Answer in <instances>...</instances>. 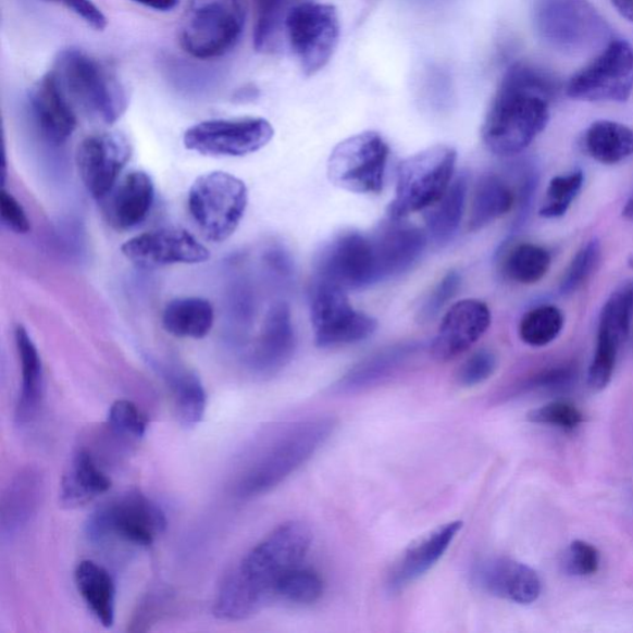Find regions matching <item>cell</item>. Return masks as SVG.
I'll list each match as a JSON object with an SVG mask.
<instances>
[{
  "label": "cell",
  "instance_id": "obj_1",
  "mask_svg": "<svg viewBox=\"0 0 633 633\" xmlns=\"http://www.w3.org/2000/svg\"><path fill=\"white\" fill-rule=\"evenodd\" d=\"M312 541L311 529L301 521L280 524L270 532L225 576L213 606L215 617L247 620L276 600L278 583L303 564Z\"/></svg>",
  "mask_w": 633,
  "mask_h": 633
},
{
  "label": "cell",
  "instance_id": "obj_2",
  "mask_svg": "<svg viewBox=\"0 0 633 633\" xmlns=\"http://www.w3.org/2000/svg\"><path fill=\"white\" fill-rule=\"evenodd\" d=\"M558 79L532 63H514L504 75L483 124V140L495 156L526 150L546 129Z\"/></svg>",
  "mask_w": 633,
  "mask_h": 633
},
{
  "label": "cell",
  "instance_id": "obj_3",
  "mask_svg": "<svg viewBox=\"0 0 633 633\" xmlns=\"http://www.w3.org/2000/svg\"><path fill=\"white\" fill-rule=\"evenodd\" d=\"M336 426L332 418H315L280 430L244 466L235 479L234 495L249 500L275 489L323 447Z\"/></svg>",
  "mask_w": 633,
  "mask_h": 633
},
{
  "label": "cell",
  "instance_id": "obj_4",
  "mask_svg": "<svg viewBox=\"0 0 633 633\" xmlns=\"http://www.w3.org/2000/svg\"><path fill=\"white\" fill-rule=\"evenodd\" d=\"M52 72L72 105L96 120L112 125L128 110V95L114 72L83 50L61 51Z\"/></svg>",
  "mask_w": 633,
  "mask_h": 633
},
{
  "label": "cell",
  "instance_id": "obj_5",
  "mask_svg": "<svg viewBox=\"0 0 633 633\" xmlns=\"http://www.w3.org/2000/svg\"><path fill=\"white\" fill-rule=\"evenodd\" d=\"M532 20L541 40L569 55L610 42V26L589 0H533Z\"/></svg>",
  "mask_w": 633,
  "mask_h": 633
},
{
  "label": "cell",
  "instance_id": "obj_6",
  "mask_svg": "<svg viewBox=\"0 0 633 633\" xmlns=\"http://www.w3.org/2000/svg\"><path fill=\"white\" fill-rule=\"evenodd\" d=\"M166 528L164 510L141 492L131 491L99 506L86 523V535L95 545L142 548L156 544Z\"/></svg>",
  "mask_w": 633,
  "mask_h": 633
},
{
  "label": "cell",
  "instance_id": "obj_7",
  "mask_svg": "<svg viewBox=\"0 0 633 633\" xmlns=\"http://www.w3.org/2000/svg\"><path fill=\"white\" fill-rule=\"evenodd\" d=\"M247 22V0H189L179 24L181 47L193 58L212 60L235 48Z\"/></svg>",
  "mask_w": 633,
  "mask_h": 633
},
{
  "label": "cell",
  "instance_id": "obj_8",
  "mask_svg": "<svg viewBox=\"0 0 633 633\" xmlns=\"http://www.w3.org/2000/svg\"><path fill=\"white\" fill-rule=\"evenodd\" d=\"M457 151L447 145H436L406 159L397 174L395 198L388 206L393 220L429 210L436 204L454 183Z\"/></svg>",
  "mask_w": 633,
  "mask_h": 633
},
{
  "label": "cell",
  "instance_id": "obj_9",
  "mask_svg": "<svg viewBox=\"0 0 633 633\" xmlns=\"http://www.w3.org/2000/svg\"><path fill=\"white\" fill-rule=\"evenodd\" d=\"M248 188L244 181L224 171L197 177L188 193V210L207 240L232 237L246 214Z\"/></svg>",
  "mask_w": 633,
  "mask_h": 633
},
{
  "label": "cell",
  "instance_id": "obj_10",
  "mask_svg": "<svg viewBox=\"0 0 633 633\" xmlns=\"http://www.w3.org/2000/svg\"><path fill=\"white\" fill-rule=\"evenodd\" d=\"M390 148L376 132H363L340 141L328 160L333 185L355 194L383 191Z\"/></svg>",
  "mask_w": 633,
  "mask_h": 633
},
{
  "label": "cell",
  "instance_id": "obj_11",
  "mask_svg": "<svg viewBox=\"0 0 633 633\" xmlns=\"http://www.w3.org/2000/svg\"><path fill=\"white\" fill-rule=\"evenodd\" d=\"M285 30L306 76H313L336 52L340 24L336 7L303 2L289 9Z\"/></svg>",
  "mask_w": 633,
  "mask_h": 633
},
{
  "label": "cell",
  "instance_id": "obj_12",
  "mask_svg": "<svg viewBox=\"0 0 633 633\" xmlns=\"http://www.w3.org/2000/svg\"><path fill=\"white\" fill-rule=\"evenodd\" d=\"M346 289L315 278L310 293L315 345L334 348L365 340L375 332L376 320L355 310Z\"/></svg>",
  "mask_w": 633,
  "mask_h": 633
},
{
  "label": "cell",
  "instance_id": "obj_13",
  "mask_svg": "<svg viewBox=\"0 0 633 633\" xmlns=\"http://www.w3.org/2000/svg\"><path fill=\"white\" fill-rule=\"evenodd\" d=\"M633 89V49L611 40L600 55L576 72L566 87L568 97L585 102H626Z\"/></svg>",
  "mask_w": 633,
  "mask_h": 633
},
{
  "label": "cell",
  "instance_id": "obj_14",
  "mask_svg": "<svg viewBox=\"0 0 633 633\" xmlns=\"http://www.w3.org/2000/svg\"><path fill=\"white\" fill-rule=\"evenodd\" d=\"M274 133L273 125L264 117L212 120L187 129L184 144L187 150L204 157L240 158L265 148Z\"/></svg>",
  "mask_w": 633,
  "mask_h": 633
},
{
  "label": "cell",
  "instance_id": "obj_15",
  "mask_svg": "<svg viewBox=\"0 0 633 633\" xmlns=\"http://www.w3.org/2000/svg\"><path fill=\"white\" fill-rule=\"evenodd\" d=\"M316 278L346 291L380 283L377 261L370 235L346 232L325 244L315 260Z\"/></svg>",
  "mask_w": 633,
  "mask_h": 633
},
{
  "label": "cell",
  "instance_id": "obj_16",
  "mask_svg": "<svg viewBox=\"0 0 633 633\" xmlns=\"http://www.w3.org/2000/svg\"><path fill=\"white\" fill-rule=\"evenodd\" d=\"M632 314L633 282L615 289L603 307L594 358L587 373L592 390L601 392L611 383L619 351L631 337Z\"/></svg>",
  "mask_w": 633,
  "mask_h": 633
},
{
  "label": "cell",
  "instance_id": "obj_17",
  "mask_svg": "<svg viewBox=\"0 0 633 633\" xmlns=\"http://www.w3.org/2000/svg\"><path fill=\"white\" fill-rule=\"evenodd\" d=\"M132 158V145L121 133L89 135L78 145L76 164L87 193L102 201Z\"/></svg>",
  "mask_w": 633,
  "mask_h": 633
},
{
  "label": "cell",
  "instance_id": "obj_18",
  "mask_svg": "<svg viewBox=\"0 0 633 633\" xmlns=\"http://www.w3.org/2000/svg\"><path fill=\"white\" fill-rule=\"evenodd\" d=\"M122 252L132 264L145 270L202 264L211 258L210 250L203 244L181 228H162L137 235L123 244Z\"/></svg>",
  "mask_w": 633,
  "mask_h": 633
},
{
  "label": "cell",
  "instance_id": "obj_19",
  "mask_svg": "<svg viewBox=\"0 0 633 633\" xmlns=\"http://www.w3.org/2000/svg\"><path fill=\"white\" fill-rule=\"evenodd\" d=\"M491 324L492 312L485 302L474 298L457 302L443 316L431 347L433 358L449 361L464 355Z\"/></svg>",
  "mask_w": 633,
  "mask_h": 633
},
{
  "label": "cell",
  "instance_id": "obj_20",
  "mask_svg": "<svg viewBox=\"0 0 633 633\" xmlns=\"http://www.w3.org/2000/svg\"><path fill=\"white\" fill-rule=\"evenodd\" d=\"M295 349L291 312L286 303L280 302L268 312L259 337L246 357V365L257 376H274L288 365Z\"/></svg>",
  "mask_w": 633,
  "mask_h": 633
},
{
  "label": "cell",
  "instance_id": "obj_21",
  "mask_svg": "<svg viewBox=\"0 0 633 633\" xmlns=\"http://www.w3.org/2000/svg\"><path fill=\"white\" fill-rule=\"evenodd\" d=\"M401 221L390 219L370 235L375 249L380 283L407 273L426 250L427 234Z\"/></svg>",
  "mask_w": 633,
  "mask_h": 633
},
{
  "label": "cell",
  "instance_id": "obj_22",
  "mask_svg": "<svg viewBox=\"0 0 633 633\" xmlns=\"http://www.w3.org/2000/svg\"><path fill=\"white\" fill-rule=\"evenodd\" d=\"M473 581L496 598L520 605L535 603L542 593L538 574L531 567L510 558L481 560L473 569Z\"/></svg>",
  "mask_w": 633,
  "mask_h": 633
},
{
  "label": "cell",
  "instance_id": "obj_23",
  "mask_svg": "<svg viewBox=\"0 0 633 633\" xmlns=\"http://www.w3.org/2000/svg\"><path fill=\"white\" fill-rule=\"evenodd\" d=\"M45 495V476L39 468L26 467L5 487L0 500V536L12 541L38 514Z\"/></svg>",
  "mask_w": 633,
  "mask_h": 633
},
{
  "label": "cell",
  "instance_id": "obj_24",
  "mask_svg": "<svg viewBox=\"0 0 633 633\" xmlns=\"http://www.w3.org/2000/svg\"><path fill=\"white\" fill-rule=\"evenodd\" d=\"M102 201L107 223L115 231H131L148 219L156 202V185L145 171H131Z\"/></svg>",
  "mask_w": 633,
  "mask_h": 633
},
{
  "label": "cell",
  "instance_id": "obj_25",
  "mask_svg": "<svg viewBox=\"0 0 633 633\" xmlns=\"http://www.w3.org/2000/svg\"><path fill=\"white\" fill-rule=\"evenodd\" d=\"M30 110L41 137L50 144H65L77 128L74 105L52 71L32 90Z\"/></svg>",
  "mask_w": 633,
  "mask_h": 633
},
{
  "label": "cell",
  "instance_id": "obj_26",
  "mask_svg": "<svg viewBox=\"0 0 633 633\" xmlns=\"http://www.w3.org/2000/svg\"><path fill=\"white\" fill-rule=\"evenodd\" d=\"M461 528H463L461 521L448 522L407 548L388 576L390 589L402 591L430 572L445 556Z\"/></svg>",
  "mask_w": 633,
  "mask_h": 633
},
{
  "label": "cell",
  "instance_id": "obj_27",
  "mask_svg": "<svg viewBox=\"0 0 633 633\" xmlns=\"http://www.w3.org/2000/svg\"><path fill=\"white\" fill-rule=\"evenodd\" d=\"M15 345L22 365V385L15 406V423L25 429L38 421L44 404V369L38 348L22 324L15 328Z\"/></svg>",
  "mask_w": 633,
  "mask_h": 633
},
{
  "label": "cell",
  "instance_id": "obj_28",
  "mask_svg": "<svg viewBox=\"0 0 633 633\" xmlns=\"http://www.w3.org/2000/svg\"><path fill=\"white\" fill-rule=\"evenodd\" d=\"M419 343H400L374 352L361 360L333 386V394L349 395L378 385L400 370L407 361L418 355Z\"/></svg>",
  "mask_w": 633,
  "mask_h": 633
},
{
  "label": "cell",
  "instance_id": "obj_29",
  "mask_svg": "<svg viewBox=\"0 0 633 633\" xmlns=\"http://www.w3.org/2000/svg\"><path fill=\"white\" fill-rule=\"evenodd\" d=\"M112 481L86 448L72 455L60 485V501L69 509L80 508L111 489Z\"/></svg>",
  "mask_w": 633,
  "mask_h": 633
},
{
  "label": "cell",
  "instance_id": "obj_30",
  "mask_svg": "<svg viewBox=\"0 0 633 633\" xmlns=\"http://www.w3.org/2000/svg\"><path fill=\"white\" fill-rule=\"evenodd\" d=\"M159 375L169 388L177 419L185 429H194L204 418L207 394L201 378L176 364L157 363Z\"/></svg>",
  "mask_w": 633,
  "mask_h": 633
},
{
  "label": "cell",
  "instance_id": "obj_31",
  "mask_svg": "<svg viewBox=\"0 0 633 633\" xmlns=\"http://www.w3.org/2000/svg\"><path fill=\"white\" fill-rule=\"evenodd\" d=\"M80 598L102 626L110 629L115 619V584L107 569L94 560H83L75 571Z\"/></svg>",
  "mask_w": 633,
  "mask_h": 633
},
{
  "label": "cell",
  "instance_id": "obj_32",
  "mask_svg": "<svg viewBox=\"0 0 633 633\" xmlns=\"http://www.w3.org/2000/svg\"><path fill=\"white\" fill-rule=\"evenodd\" d=\"M213 324V306L202 297L175 298L162 312V327L177 338L203 339L211 333Z\"/></svg>",
  "mask_w": 633,
  "mask_h": 633
},
{
  "label": "cell",
  "instance_id": "obj_33",
  "mask_svg": "<svg viewBox=\"0 0 633 633\" xmlns=\"http://www.w3.org/2000/svg\"><path fill=\"white\" fill-rule=\"evenodd\" d=\"M517 196L502 178L494 174L484 175L477 181L472 207L469 214V231H482L496 220L508 214Z\"/></svg>",
  "mask_w": 633,
  "mask_h": 633
},
{
  "label": "cell",
  "instance_id": "obj_34",
  "mask_svg": "<svg viewBox=\"0 0 633 633\" xmlns=\"http://www.w3.org/2000/svg\"><path fill=\"white\" fill-rule=\"evenodd\" d=\"M583 148L600 164H620L633 156V128L611 121L595 122L584 133Z\"/></svg>",
  "mask_w": 633,
  "mask_h": 633
},
{
  "label": "cell",
  "instance_id": "obj_35",
  "mask_svg": "<svg viewBox=\"0 0 633 633\" xmlns=\"http://www.w3.org/2000/svg\"><path fill=\"white\" fill-rule=\"evenodd\" d=\"M468 195V177L459 175L440 200L429 208L424 222L431 239L438 246L454 240L463 219Z\"/></svg>",
  "mask_w": 633,
  "mask_h": 633
},
{
  "label": "cell",
  "instance_id": "obj_36",
  "mask_svg": "<svg viewBox=\"0 0 633 633\" xmlns=\"http://www.w3.org/2000/svg\"><path fill=\"white\" fill-rule=\"evenodd\" d=\"M551 264V258L544 247L523 243L512 248L504 261V274L511 282L533 285L544 278Z\"/></svg>",
  "mask_w": 633,
  "mask_h": 633
},
{
  "label": "cell",
  "instance_id": "obj_37",
  "mask_svg": "<svg viewBox=\"0 0 633 633\" xmlns=\"http://www.w3.org/2000/svg\"><path fill=\"white\" fill-rule=\"evenodd\" d=\"M564 327V315L556 306H538L522 316L519 333L531 347H546L555 342Z\"/></svg>",
  "mask_w": 633,
  "mask_h": 633
},
{
  "label": "cell",
  "instance_id": "obj_38",
  "mask_svg": "<svg viewBox=\"0 0 633 633\" xmlns=\"http://www.w3.org/2000/svg\"><path fill=\"white\" fill-rule=\"evenodd\" d=\"M323 582L312 569L302 566L287 573L277 585L276 600L296 605H311L321 599Z\"/></svg>",
  "mask_w": 633,
  "mask_h": 633
},
{
  "label": "cell",
  "instance_id": "obj_39",
  "mask_svg": "<svg viewBox=\"0 0 633 633\" xmlns=\"http://www.w3.org/2000/svg\"><path fill=\"white\" fill-rule=\"evenodd\" d=\"M583 185L584 174L581 170L551 178L539 215L546 220H556L563 216L571 208L579 193L582 191Z\"/></svg>",
  "mask_w": 633,
  "mask_h": 633
},
{
  "label": "cell",
  "instance_id": "obj_40",
  "mask_svg": "<svg viewBox=\"0 0 633 633\" xmlns=\"http://www.w3.org/2000/svg\"><path fill=\"white\" fill-rule=\"evenodd\" d=\"M601 261V246L598 239L585 244L573 258L559 285L562 295H572L589 280L599 268Z\"/></svg>",
  "mask_w": 633,
  "mask_h": 633
},
{
  "label": "cell",
  "instance_id": "obj_41",
  "mask_svg": "<svg viewBox=\"0 0 633 633\" xmlns=\"http://www.w3.org/2000/svg\"><path fill=\"white\" fill-rule=\"evenodd\" d=\"M148 418L129 400H117L108 411L107 426L116 437L140 440L148 430Z\"/></svg>",
  "mask_w": 633,
  "mask_h": 633
},
{
  "label": "cell",
  "instance_id": "obj_42",
  "mask_svg": "<svg viewBox=\"0 0 633 633\" xmlns=\"http://www.w3.org/2000/svg\"><path fill=\"white\" fill-rule=\"evenodd\" d=\"M174 595L166 589H157L144 596L137 611L133 613L128 631L147 632L173 608Z\"/></svg>",
  "mask_w": 633,
  "mask_h": 633
},
{
  "label": "cell",
  "instance_id": "obj_43",
  "mask_svg": "<svg viewBox=\"0 0 633 633\" xmlns=\"http://www.w3.org/2000/svg\"><path fill=\"white\" fill-rule=\"evenodd\" d=\"M284 3L285 0H256L255 45L257 50H266L274 42L282 25Z\"/></svg>",
  "mask_w": 633,
  "mask_h": 633
},
{
  "label": "cell",
  "instance_id": "obj_44",
  "mask_svg": "<svg viewBox=\"0 0 633 633\" xmlns=\"http://www.w3.org/2000/svg\"><path fill=\"white\" fill-rule=\"evenodd\" d=\"M533 423L547 424L563 431H573L581 426L584 415L578 407L569 401H551L529 413Z\"/></svg>",
  "mask_w": 633,
  "mask_h": 633
},
{
  "label": "cell",
  "instance_id": "obj_45",
  "mask_svg": "<svg viewBox=\"0 0 633 633\" xmlns=\"http://www.w3.org/2000/svg\"><path fill=\"white\" fill-rule=\"evenodd\" d=\"M461 285V276L456 270L449 271L440 282L434 286L426 300L421 306L419 316L421 322H430L445 309V306L454 300Z\"/></svg>",
  "mask_w": 633,
  "mask_h": 633
},
{
  "label": "cell",
  "instance_id": "obj_46",
  "mask_svg": "<svg viewBox=\"0 0 633 633\" xmlns=\"http://www.w3.org/2000/svg\"><path fill=\"white\" fill-rule=\"evenodd\" d=\"M600 555L591 544L574 541L564 555V571L574 576H589L598 572Z\"/></svg>",
  "mask_w": 633,
  "mask_h": 633
},
{
  "label": "cell",
  "instance_id": "obj_47",
  "mask_svg": "<svg viewBox=\"0 0 633 633\" xmlns=\"http://www.w3.org/2000/svg\"><path fill=\"white\" fill-rule=\"evenodd\" d=\"M497 360L493 351L482 349L470 356L458 370L457 380L461 386L473 387L483 384L495 373Z\"/></svg>",
  "mask_w": 633,
  "mask_h": 633
},
{
  "label": "cell",
  "instance_id": "obj_48",
  "mask_svg": "<svg viewBox=\"0 0 633 633\" xmlns=\"http://www.w3.org/2000/svg\"><path fill=\"white\" fill-rule=\"evenodd\" d=\"M519 191L517 196L518 213L517 219L513 221L512 234L518 233L524 222L528 221V216L531 211L533 197H535L537 185H538V174L535 169L524 167L521 171V177L519 181Z\"/></svg>",
  "mask_w": 633,
  "mask_h": 633
},
{
  "label": "cell",
  "instance_id": "obj_49",
  "mask_svg": "<svg viewBox=\"0 0 633 633\" xmlns=\"http://www.w3.org/2000/svg\"><path fill=\"white\" fill-rule=\"evenodd\" d=\"M0 216L9 231L16 234H26L32 231V224L24 207L16 198L3 189L0 194Z\"/></svg>",
  "mask_w": 633,
  "mask_h": 633
},
{
  "label": "cell",
  "instance_id": "obj_50",
  "mask_svg": "<svg viewBox=\"0 0 633 633\" xmlns=\"http://www.w3.org/2000/svg\"><path fill=\"white\" fill-rule=\"evenodd\" d=\"M44 2L65 7L67 11L80 17L97 32H103L107 28V17L92 0H44Z\"/></svg>",
  "mask_w": 633,
  "mask_h": 633
},
{
  "label": "cell",
  "instance_id": "obj_51",
  "mask_svg": "<svg viewBox=\"0 0 633 633\" xmlns=\"http://www.w3.org/2000/svg\"><path fill=\"white\" fill-rule=\"evenodd\" d=\"M265 261L271 271L285 282L294 275V261L288 251L282 247H274L266 251Z\"/></svg>",
  "mask_w": 633,
  "mask_h": 633
},
{
  "label": "cell",
  "instance_id": "obj_52",
  "mask_svg": "<svg viewBox=\"0 0 633 633\" xmlns=\"http://www.w3.org/2000/svg\"><path fill=\"white\" fill-rule=\"evenodd\" d=\"M573 377L574 372L571 368L551 369L533 378L531 386L536 388H559L571 383Z\"/></svg>",
  "mask_w": 633,
  "mask_h": 633
},
{
  "label": "cell",
  "instance_id": "obj_53",
  "mask_svg": "<svg viewBox=\"0 0 633 633\" xmlns=\"http://www.w3.org/2000/svg\"><path fill=\"white\" fill-rule=\"evenodd\" d=\"M132 2L152 9V11L166 13L174 11L178 5L179 0H132Z\"/></svg>",
  "mask_w": 633,
  "mask_h": 633
},
{
  "label": "cell",
  "instance_id": "obj_54",
  "mask_svg": "<svg viewBox=\"0 0 633 633\" xmlns=\"http://www.w3.org/2000/svg\"><path fill=\"white\" fill-rule=\"evenodd\" d=\"M611 2L625 20L633 23V0H611Z\"/></svg>",
  "mask_w": 633,
  "mask_h": 633
},
{
  "label": "cell",
  "instance_id": "obj_55",
  "mask_svg": "<svg viewBox=\"0 0 633 633\" xmlns=\"http://www.w3.org/2000/svg\"><path fill=\"white\" fill-rule=\"evenodd\" d=\"M622 214L626 221L633 224V196L628 201L625 208H623Z\"/></svg>",
  "mask_w": 633,
  "mask_h": 633
},
{
  "label": "cell",
  "instance_id": "obj_56",
  "mask_svg": "<svg viewBox=\"0 0 633 633\" xmlns=\"http://www.w3.org/2000/svg\"><path fill=\"white\" fill-rule=\"evenodd\" d=\"M629 266L633 270V255L629 258Z\"/></svg>",
  "mask_w": 633,
  "mask_h": 633
}]
</instances>
